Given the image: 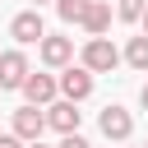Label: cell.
<instances>
[{
    "label": "cell",
    "instance_id": "obj_9",
    "mask_svg": "<svg viewBox=\"0 0 148 148\" xmlns=\"http://www.w3.org/2000/svg\"><path fill=\"white\" fill-rule=\"evenodd\" d=\"M42 60L46 65H69L74 60V42L69 37H42Z\"/></svg>",
    "mask_w": 148,
    "mask_h": 148
},
{
    "label": "cell",
    "instance_id": "obj_6",
    "mask_svg": "<svg viewBox=\"0 0 148 148\" xmlns=\"http://www.w3.org/2000/svg\"><path fill=\"white\" fill-rule=\"evenodd\" d=\"M42 130H46V116L37 111V106H18L14 111V139H42Z\"/></svg>",
    "mask_w": 148,
    "mask_h": 148
},
{
    "label": "cell",
    "instance_id": "obj_8",
    "mask_svg": "<svg viewBox=\"0 0 148 148\" xmlns=\"http://www.w3.org/2000/svg\"><path fill=\"white\" fill-rule=\"evenodd\" d=\"M23 97H28V106L51 102V97H56V79H51V74H28V79H23Z\"/></svg>",
    "mask_w": 148,
    "mask_h": 148
},
{
    "label": "cell",
    "instance_id": "obj_3",
    "mask_svg": "<svg viewBox=\"0 0 148 148\" xmlns=\"http://www.w3.org/2000/svg\"><path fill=\"white\" fill-rule=\"evenodd\" d=\"M97 125H102V134H106V139H116V143L134 134V116H130L125 106H106V111L97 116Z\"/></svg>",
    "mask_w": 148,
    "mask_h": 148
},
{
    "label": "cell",
    "instance_id": "obj_4",
    "mask_svg": "<svg viewBox=\"0 0 148 148\" xmlns=\"http://www.w3.org/2000/svg\"><path fill=\"white\" fill-rule=\"evenodd\" d=\"M79 120H83V111L74 102H51L46 106V125L60 130V134H79Z\"/></svg>",
    "mask_w": 148,
    "mask_h": 148
},
{
    "label": "cell",
    "instance_id": "obj_19",
    "mask_svg": "<svg viewBox=\"0 0 148 148\" xmlns=\"http://www.w3.org/2000/svg\"><path fill=\"white\" fill-rule=\"evenodd\" d=\"M32 148H42V143H32Z\"/></svg>",
    "mask_w": 148,
    "mask_h": 148
},
{
    "label": "cell",
    "instance_id": "obj_15",
    "mask_svg": "<svg viewBox=\"0 0 148 148\" xmlns=\"http://www.w3.org/2000/svg\"><path fill=\"white\" fill-rule=\"evenodd\" d=\"M0 148H23V143H18L14 134H0Z\"/></svg>",
    "mask_w": 148,
    "mask_h": 148
},
{
    "label": "cell",
    "instance_id": "obj_2",
    "mask_svg": "<svg viewBox=\"0 0 148 148\" xmlns=\"http://www.w3.org/2000/svg\"><path fill=\"white\" fill-rule=\"evenodd\" d=\"M56 88L65 92V102H74V106H79V102L92 92V74H88L83 65H69V69L60 74V83H56Z\"/></svg>",
    "mask_w": 148,
    "mask_h": 148
},
{
    "label": "cell",
    "instance_id": "obj_1",
    "mask_svg": "<svg viewBox=\"0 0 148 148\" xmlns=\"http://www.w3.org/2000/svg\"><path fill=\"white\" fill-rule=\"evenodd\" d=\"M116 65H120V51H116L106 37H92V42L83 46V69H88V74H111Z\"/></svg>",
    "mask_w": 148,
    "mask_h": 148
},
{
    "label": "cell",
    "instance_id": "obj_17",
    "mask_svg": "<svg viewBox=\"0 0 148 148\" xmlns=\"http://www.w3.org/2000/svg\"><path fill=\"white\" fill-rule=\"evenodd\" d=\"M143 37H148V9H143Z\"/></svg>",
    "mask_w": 148,
    "mask_h": 148
},
{
    "label": "cell",
    "instance_id": "obj_18",
    "mask_svg": "<svg viewBox=\"0 0 148 148\" xmlns=\"http://www.w3.org/2000/svg\"><path fill=\"white\" fill-rule=\"evenodd\" d=\"M37 5H46V0H37Z\"/></svg>",
    "mask_w": 148,
    "mask_h": 148
},
{
    "label": "cell",
    "instance_id": "obj_7",
    "mask_svg": "<svg viewBox=\"0 0 148 148\" xmlns=\"http://www.w3.org/2000/svg\"><path fill=\"white\" fill-rule=\"evenodd\" d=\"M9 32H14V42H23V46L46 37V28H42V14H37V9H23V14L9 23Z\"/></svg>",
    "mask_w": 148,
    "mask_h": 148
},
{
    "label": "cell",
    "instance_id": "obj_11",
    "mask_svg": "<svg viewBox=\"0 0 148 148\" xmlns=\"http://www.w3.org/2000/svg\"><path fill=\"white\" fill-rule=\"evenodd\" d=\"M125 60H130L139 74H148V37H130V46H125Z\"/></svg>",
    "mask_w": 148,
    "mask_h": 148
},
{
    "label": "cell",
    "instance_id": "obj_10",
    "mask_svg": "<svg viewBox=\"0 0 148 148\" xmlns=\"http://www.w3.org/2000/svg\"><path fill=\"white\" fill-rule=\"evenodd\" d=\"M83 28H88L92 37H102V32L111 28V5H106V0H88V14H83Z\"/></svg>",
    "mask_w": 148,
    "mask_h": 148
},
{
    "label": "cell",
    "instance_id": "obj_5",
    "mask_svg": "<svg viewBox=\"0 0 148 148\" xmlns=\"http://www.w3.org/2000/svg\"><path fill=\"white\" fill-rule=\"evenodd\" d=\"M28 74H32V69H28L23 51H5V56H0V92H5V88H23Z\"/></svg>",
    "mask_w": 148,
    "mask_h": 148
},
{
    "label": "cell",
    "instance_id": "obj_12",
    "mask_svg": "<svg viewBox=\"0 0 148 148\" xmlns=\"http://www.w3.org/2000/svg\"><path fill=\"white\" fill-rule=\"evenodd\" d=\"M56 14H60L65 23H83V14H88V0H56Z\"/></svg>",
    "mask_w": 148,
    "mask_h": 148
},
{
    "label": "cell",
    "instance_id": "obj_14",
    "mask_svg": "<svg viewBox=\"0 0 148 148\" xmlns=\"http://www.w3.org/2000/svg\"><path fill=\"white\" fill-rule=\"evenodd\" d=\"M60 148H88V139H83V134H65V139H60Z\"/></svg>",
    "mask_w": 148,
    "mask_h": 148
},
{
    "label": "cell",
    "instance_id": "obj_13",
    "mask_svg": "<svg viewBox=\"0 0 148 148\" xmlns=\"http://www.w3.org/2000/svg\"><path fill=\"white\" fill-rule=\"evenodd\" d=\"M143 9H148V0H120V5H116V14H120L125 23H134V18H143Z\"/></svg>",
    "mask_w": 148,
    "mask_h": 148
},
{
    "label": "cell",
    "instance_id": "obj_16",
    "mask_svg": "<svg viewBox=\"0 0 148 148\" xmlns=\"http://www.w3.org/2000/svg\"><path fill=\"white\" fill-rule=\"evenodd\" d=\"M139 102H143V111H148V83H143V92H139Z\"/></svg>",
    "mask_w": 148,
    "mask_h": 148
}]
</instances>
